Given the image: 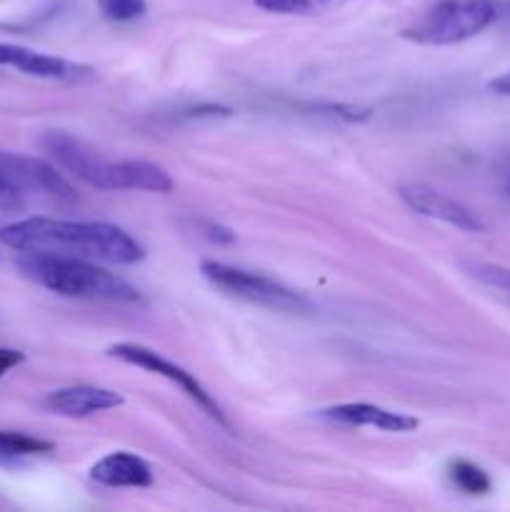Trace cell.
Here are the masks:
<instances>
[{
	"mask_svg": "<svg viewBox=\"0 0 510 512\" xmlns=\"http://www.w3.org/2000/svg\"><path fill=\"white\" fill-rule=\"evenodd\" d=\"M200 273L223 295L258 305V308L288 315H310L315 310L305 295L295 293L293 288L268 278V275L253 273V270L235 268V265L220 263V260H205L200 263Z\"/></svg>",
	"mask_w": 510,
	"mask_h": 512,
	"instance_id": "cell-4",
	"label": "cell"
},
{
	"mask_svg": "<svg viewBox=\"0 0 510 512\" xmlns=\"http://www.w3.org/2000/svg\"><path fill=\"white\" fill-rule=\"evenodd\" d=\"M20 273L40 288L63 298L113 300V303H138V288L100 268L93 260L58 253H20L15 260Z\"/></svg>",
	"mask_w": 510,
	"mask_h": 512,
	"instance_id": "cell-2",
	"label": "cell"
},
{
	"mask_svg": "<svg viewBox=\"0 0 510 512\" xmlns=\"http://www.w3.org/2000/svg\"><path fill=\"white\" fill-rule=\"evenodd\" d=\"M90 478L105 488H150L155 480L153 468L133 453H110L90 468Z\"/></svg>",
	"mask_w": 510,
	"mask_h": 512,
	"instance_id": "cell-13",
	"label": "cell"
},
{
	"mask_svg": "<svg viewBox=\"0 0 510 512\" xmlns=\"http://www.w3.org/2000/svg\"><path fill=\"white\" fill-rule=\"evenodd\" d=\"M0 240L15 253H58L93 263L133 265L145 258L143 245L113 223L25 218L5 225Z\"/></svg>",
	"mask_w": 510,
	"mask_h": 512,
	"instance_id": "cell-1",
	"label": "cell"
},
{
	"mask_svg": "<svg viewBox=\"0 0 510 512\" xmlns=\"http://www.w3.org/2000/svg\"><path fill=\"white\" fill-rule=\"evenodd\" d=\"M23 205V195L0 175V210H5V213H18V210H23Z\"/></svg>",
	"mask_w": 510,
	"mask_h": 512,
	"instance_id": "cell-19",
	"label": "cell"
},
{
	"mask_svg": "<svg viewBox=\"0 0 510 512\" xmlns=\"http://www.w3.org/2000/svg\"><path fill=\"white\" fill-rule=\"evenodd\" d=\"M123 405V395L115 390L98 388V385H70V388L53 390L45 395L43 408L63 418H90Z\"/></svg>",
	"mask_w": 510,
	"mask_h": 512,
	"instance_id": "cell-10",
	"label": "cell"
},
{
	"mask_svg": "<svg viewBox=\"0 0 510 512\" xmlns=\"http://www.w3.org/2000/svg\"><path fill=\"white\" fill-rule=\"evenodd\" d=\"M498 18L495 0H438L403 30V38L420 45H455L480 35Z\"/></svg>",
	"mask_w": 510,
	"mask_h": 512,
	"instance_id": "cell-3",
	"label": "cell"
},
{
	"mask_svg": "<svg viewBox=\"0 0 510 512\" xmlns=\"http://www.w3.org/2000/svg\"><path fill=\"white\" fill-rule=\"evenodd\" d=\"M0 68H15L20 73L45 80H85L93 75V68L88 65L35 53V50L13 43H0Z\"/></svg>",
	"mask_w": 510,
	"mask_h": 512,
	"instance_id": "cell-9",
	"label": "cell"
},
{
	"mask_svg": "<svg viewBox=\"0 0 510 512\" xmlns=\"http://www.w3.org/2000/svg\"><path fill=\"white\" fill-rule=\"evenodd\" d=\"M0 175L20 195H35L55 205H73L78 193L58 165L18 153H0Z\"/></svg>",
	"mask_w": 510,
	"mask_h": 512,
	"instance_id": "cell-6",
	"label": "cell"
},
{
	"mask_svg": "<svg viewBox=\"0 0 510 512\" xmlns=\"http://www.w3.org/2000/svg\"><path fill=\"white\" fill-rule=\"evenodd\" d=\"M40 148H43V153L48 155L63 173L83 180L90 188H105V173H108L110 160L100 158V155L80 138L65 133V130H48V133L40 135Z\"/></svg>",
	"mask_w": 510,
	"mask_h": 512,
	"instance_id": "cell-7",
	"label": "cell"
},
{
	"mask_svg": "<svg viewBox=\"0 0 510 512\" xmlns=\"http://www.w3.org/2000/svg\"><path fill=\"white\" fill-rule=\"evenodd\" d=\"M468 273L483 285H488V288L500 290V293L510 298V268L493 263H470Z\"/></svg>",
	"mask_w": 510,
	"mask_h": 512,
	"instance_id": "cell-16",
	"label": "cell"
},
{
	"mask_svg": "<svg viewBox=\"0 0 510 512\" xmlns=\"http://www.w3.org/2000/svg\"><path fill=\"white\" fill-rule=\"evenodd\" d=\"M488 88L493 90L495 95H510V70L508 73H503V75H498V78L490 80Z\"/></svg>",
	"mask_w": 510,
	"mask_h": 512,
	"instance_id": "cell-21",
	"label": "cell"
},
{
	"mask_svg": "<svg viewBox=\"0 0 510 512\" xmlns=\"http://www.w3.org/2000/svg\"><path fill=\"white\" fill-rule=\"evenodd\" d=\"M55 445L50 440L35 438V435L18 433V430H0V465L23 463L28 458H38V455L53 453Z\"/></svg>",
	"mask_w": 510,
	"mask_h": 512,
	"instance_id": "cell-14",
	"label": "cell"
},
{
	"mask_svg": "<svg viewBox=\"0 0 510 512\" xmlns=\"http://www.w3.org/2000/svg\"><path fill=\"white\" fill-rule=\"evenodd\" d=\"M20 363H25V353L13 348H0V378L8 375L13 368H18Z\"/></svg>",
	"mask_w": 510,
	"mask_h": 512,
	"instance_id": "cell-20",
	"label": "cell"
},
{
	"mask_svg": "<svg viewBox=\"0 0 510 512\" xmlns=\"http://www.w3.org/2000/svg\"><path fill=\"white\" fill-rule=\"evenodd\" d=\"M108 355L115 360H123V363H128V365H135V368L148 370V373H153V375H160V378H165L168 383L178 385V388L183 390V393L188 395V398L193 400L198 408H203L205 413H208L210 418L220 425V428H225V430L233 428V425H230V420L225 418L223 408L215 403L213 395H210L208 390L198 383V380H195L193 373H188L185 368L175 365L173 360L163 358L160 353H155V350L145 348V345H138V343L110 345Z\"/></svg>",
	"mask_w": 510,
	"mask_h": 512,
	"instance_id": "cell-5",
	"label": "cell"
},
{
	"mask_svg": "<svg viewBox=\"0 0 510 512\" xmlns=\"http://www.w3.org/2000/svg\"><path fill=\"white\" fill-rule=\"evenodd\" d=\"M320 420H328L335 425H348V428H378L385 433H410L418 428V418L408 413H393L380 405L370 403H343L325 408L318 413Z\"/></svg>",
	"mask_w": 510,
	"mask_h": 512,
	"instance_id": "cell-11",
	"label": "cell"
},
{
	"mask_svg": "<svg viewBox=\"0 0 510 512\" xmlns=\"http://www.w3.org/2000/svg\"><path fill=\"white\" fill-rule=\"evenodd\" d=\"M175 180L163 165L148 160H110L105 175V190H145V193H170Z\"/></svg>",
	"mask_w": 510,
	"mask_h": 512,
	"instance_id": "cell-12",
	"label": "cell"
},
{
	"mask_svg": "<svg viewBox=\"0 0 510 512\" xmlns=\"http://www.w3.org/2000/svg\"><path fill=\"white\" fill-rule=\"evenodd\" d=\"M398 195L413 213L448 223L465 233H483V223L478 220V215L440 190L428 188V185H403Z\"/></svg>",
	"mask_w": 510,
	"mask_h": 512,
	"instance_id": "cell-8",
	"label": "cell"
},
{
	"mask_svg": "<svg viewBox=\"0 0 510 512\" xmlns=\"http://www.w3.org/2000/svg\"><path fill=\"white\" fill-rule=\"evenodd\" d=\"M100 13L115 23H128V20L140 18L148 8L145 0H98Z\"/></svg>",
	"mask_w": 510,
	"mask_h": 512,
	"instance_id": "cell-17",
	"label": "cell"
},
{
	"mask_svg": "<svg viewBox=\"0 0 510 512\" xmlns=\"http://www.w3.org/2000/svg\"><path fill=\"white\" fill-rule=\"evenodd\" d=\"M448 473L455 488L463 490V493L468 495L490 493L488 473H485L483 468H478L475 463H470V460H455V463H450Z\"/></svg>",
	"mask_w": 510,
	"mask_h": 512,
	"instance_id": "cell-15",
	"label": "cell"
},
{
	"mask_svg": "<svg viewBox=\"0 0 510 512\" xmlns=\"http://www.w3.org/2000/svg\"><path fill=\"white\" fill-rule=\"evenodd\" d=\"M333 3V0H255V5L268 13H285V15H295V13H313V10L323 8V5Z\"/></svg>",
	"mask_w": 510,
	"mask_h": 512,
	"instance_id": "cell-18",
	"label": "cell"
}]
</instances>
